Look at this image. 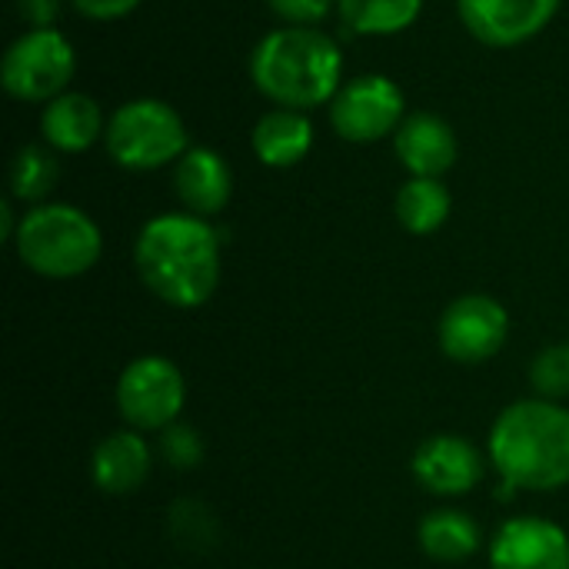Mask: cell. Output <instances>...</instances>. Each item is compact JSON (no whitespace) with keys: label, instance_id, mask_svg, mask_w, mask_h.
Returning a JSON list of instances; mask_svg holds the SVG:
<instances>
[{"label":"cell","instance_id":"9a60e30c","mask_svg":"<svg viewBox=\"0 0 569 569\" xmlns=\"http://www.w3.org/2000/svg\"><path fill=\"white\" fill-rule=\"evenodd\" d=\"M150 467H153V450L140 437V430H117L97 443L90 460V477L97 490L110 497H127L147 483Z\"/></svg>","mask_w":569,"mask_h":569},{"label":"cell","instance_id":"ba28073f","mask_svg":"<svg viewBox=\"0 0 569 569\" xmlns=\"http://www.w3.org/2000/svg\"><path fill=\"white\" fill-rule=\"evenodd\" d=\"M403 90L383 73L347 80L330 100V123L350 143H373L403 123Z\"/></svg>","mask_w":569,"mask_h":569},{"label":"cell","instance_id":"cb8c5ba5","mask_svg":"<svg viewBox=\"0 0 569 569\" xmlns=\"http://www.w3.org/2000/svg\"><path fill=\"white\" fill-rule=\"evenodd\" d=\"M267 7L287 23V27H310L323 20L333 7V0H267Z\"/></svg>","mask_w":569,"mask_h":569},{"label":"cell","instance_id":"4316f807","mask_svg":"<svg viewBox=\"0 0 569 569\" xmlns=\"http://www.w3.org/2000/svg\"><path fill=\"white\" fill-rule=\"evenodd\" d=\"M0 220H3L0 237H3V240H13V237H17V223H13V207H10L7 200L0 203Z\"/></svg>","mask_w":569,"mask_h":569},{"label":"cell","instance_id":"9c48e42d","mask_svg":"<svg viewBox=\"0 0 569 569\" xmlns=\"http://www.w3.org/2000/svg\"><path fill=\"white\" fill-rule=\"evenodd\" d=\"M440 350L457 363H487L510 337V313L497 297L463 293L440 317Z\"/></svg>","mask_w":569,"mask_h":569},{"label":"cell","instance_id":"2e32d148","mask_svg":"<svg viewBox=\"0 0 569 569\" xmlns=\"http://www.w3.org/2000/svg\"><path fill=\"white\" fill-rule=\"evenodd\" d=\"M40 133L50 150L80 153L90 150L103 133V110L87 93H60L40 113Z\"/></svg>","mask_w":569,"mask_h":569},{"label":"cell","instance_id":"e0dca14e","mask_svg":"<svg viewBox=\"0 0 569 569\" xmlns=\"http://www.w3.org/2000/svg\"><path fill=\"white\" fill-rule=\"evenodd\" d=\"M253 153L263 167H293L300 163L310 147H313V123L303 110H287V107H273L267 110L257 127H253Z\"/></svg>","mask_w":569,"mask_h":569},{"label":"cell","instance_id":"d4e9b609","mask_svg":"<svg viewBox=\"0 0 569 569\" xmlns=\"http://www.w3.org/2000/svg\"><path fill=\"white\" fill-rule=\"evenodd\" d=\"M70 3L87 20H120L140 7V0H70Z\"/></svg>","mask_w":569,"mask_h":569},{"label":"cell","instance_id":"ffe728a7","mask_svg":"<svg viewBox=\"0 0 569 569\" xmlns=\"http://www.w3.org/2000/svg\"><path fill=\"white\" fill-rule=\"evenodd\" d=\"M337 7L353 33L390 37L417 23L423 0H337Z\"/></svg>","mask_w":569,"mask_h":569},{"label":"cell","instance_id":"3957f363","mask_svg":"<svg viewBox=\"0 0 569 569\" xmlns=\"http://www.w3.org/2000/svg\"><path fill=\"white\" fill-rule=\"evenodd\" d=\"M253 87L287 110L330 103L343 87V53L317 27H277L250 53Z\"/></svg>","mask_w":569,"mask_h":569},{"label":"cell","instance_id":"8fae6325","mask_svg":"<svg viewBox=\"0 0 569 569\" xmlns=\"http://www.w3.org/2000/svg\"><path fill=\"white\" fill-rule=\"evenodd\" d=\"M477 443L457 433H437L423 440L413 453V477L423 490L437 497H467L487 473Z\"/></svg>","mask_w":569,"mask_h":569},{"label":"cell","instance_id":"52a82bcc","mask_svg":"<svg viewBox=\"0 0 569 569\" xmlns=\"http://www.w3.org/2000/svg\"><path fill=\"white\" fill-rule=\"evenodd\" d=\"M187 403V380L167 357L147 353L123 367L117 380V410L130 430L160 433L180 420Z\"/></svg>","mask_w":569,"mask_h":569},{"label":"cell","instance_id":"ac0fdd59","mask_svg":"<svg viewBox=\"0 0 569 569\" xmlns=\"http://www.w3.org/2000/svg\"><path fill=\"white\" fill-rule=\"evenodd\" d=\"M420 550L437 563H463L480 550V527L463 510H433L417 530Z\"/></svg>","mask_w":569,"mask_h":569},{"label":"cell","instance_id":"6da1fadb","mask_svg":"<svg viewBox=\"0 0 569 569\" xmlns=\"http://www.w3.org/2000/svg\"><path fill=\"white\" fill-rule=\"evenodd\" d=\"M133 267L160 303L197 310L220 283V237L203 217L160 213L137 233Z\"/></svg>","mask_w":569,"mask_h":569},{"label":"cell","instance_id":"d6986e66","mask_svg":"<svg viewBox=\"0 0 569 569\" xmlns=\"http://www.w3.org/2000/svg\"><path fill=\"white\" fill-rule=\"evenodd\" d=\"M450 190L437 180V177H410L400 190H397V220L407 233L413 237H427L437 233L447 217H450Z\"/></svg>","mask_w":569,"mask_h":569},{"label":"cell","instance_id":"7c38bea8","mask_svg":"<svg viewBox=\"0 0 569 569\" xmlns=\"http://www.w3.org/2000/svg\"><path fill=\"white\" fill-rule=\"evenodd\" d=\"M490 569H569L567 530L547 517H513L490 543Z\"/></svg>","mask_w":569,"mask_h":569},{"label":"cell","instance_id":"277c9868","mask_svg":"<svg viewBox=\"0 0 569 569\" xmlns=\"http://www.w3.org/2000/svg\"><path fill=\"white\" fill-rule=\"evenodd\" d=\"M17 257L47 280H73L93 270L103 250L100 227L70 203H37L17 223Z\"/></svg>","mask_w":569,"mask_h":569},{"label":"cell","instance_id":"44dd1931","mask_svg":"<svg viewBox=\"0 0 569 569\" xmlns=\"http://www.w3.org/2000/svg\"><path fill=\"white\" fill-rule=\"evenodd\" d=\"M57 173L60 167L53 160V150L27 143L10 163V193L23 203H40L57 187Z\"/></svg>","mask_w":569,"mask_h":569},{"label":"cell","instance_id":"8992f818","mask_svg":"<svg viewBox=\"0 0 569 569\" xmlns=\"http://www.w3.org/2000/svg\"><path fill=\"white\" fill-rule=\"evenodd\" d=\"M73 70H77V53L70 40L53 27H33L7 47L0 63V80L3 90L17 100L50 103L67 90Z\"/></svg>","mask_w":569,"mask_h":569},{"label":"cell","instance_id":"4fadbf2b","mask_svg":"<svg viewBox=\"0 0 569 569\" xmlns=\"http://www.w3.org/2000/svg\"><path fill=\"white\" fill-rule=\"evenodd\" d=\"M397 160L413 177H443L457 163V133L453 127L437 113H410L393 133Z\"/></svg>","mask_w":569,"mask_h":569},{"label":"cell","instance_id":"7402d4cb","mask_svg":"<svg viewBox=\"0 0 569 569\" xmlns=\"http://www.w3.org/2000/svg\"><path fill=\"white\" fill-rule=\"evenodd\" d=\"M530 383L543 400H563L569 397V343L543 347L530 363Z\"/></svg>","mask_w":569,"mask_h":569},{"label":"cell","instance_id":"603a6c76","mask_svg":"<svg viewBox=\"0 0 569 569\" xmlns=\"http://www.w3.org/2000/svg\"><path fill=\"white\" fill-rule=\"evenodd\" d=\"M160 457L173 470H193L203 460V437L187 423H170L160 430Z\"/></svg>","mask_w":569,"mask_h":569},{"label":"cell","instance_id":"484cf974","mask_svg":"<svg viewBox=\"0 0 569 569\" xmlns=\"http://www.w3.org/2000/svg\"><path fill=\"white\" fill-rule=\"evenodd\" d=\"M17 10L20 17L33 27H50L53 17L60 13V0H17Z\"/></svg>","mask_w":569,"mask_h":569},{"label":"cell","instance_id":"7a4b0ae2","mask_svg":"<svg viewBox=\"0 0 569 569\" xmlns=\"http://www.w3.org/2000/svg\"><path fill=\"white\" fill-rule=\"evenodd\" d=\"M487 457L503 480L507 497L513 490H560L569 483V410L553 400L510 403L487 440Z\"/></svg>","mask_w":569,"mask_h":569},{"label":"cell","instance_id":"5bb4252c","mask_svg":"<svg viewBox=\"0 0 569 569\" xmlns=\"http://www.w3.org/2000/svg\"><path fill=\"white\" fill-rule=\"evenodd\" d=\"M173 190L187 213L193 217H217L233 197V173L230 163L207 147H190L173 170Z\"/></svg>","mask_w":569,"mask_h":569},{"label":"cell","instance_id":"30bf717a","mask_svg":"<svg viewBox=\"0 0 569 569\" xmlns=\"http://www.w3.org/2000/svg\"><path fill=\"white\" fill-rule=\"evenodd\" d=\"M563 0H457L463 27L487 47H520L557 17Z\"/></svg>","mask_w":569,"mask_h":569},{"label":"cell","instance_id":"5b68a950","mask_svg":"<svg viewBox=\"0 0 569 569\" xmlns=\"http://www.w3.org/2000/svg\"><path fill=\"white\" fill-rule=\"evenodd\" d=\"M107 153L123 170H157L163 163L180 160L187 147V123L183 117L153 97L127 100L107 120Z\"/></svg>","mask_w":569,"mask_h":569}]
</instances>
